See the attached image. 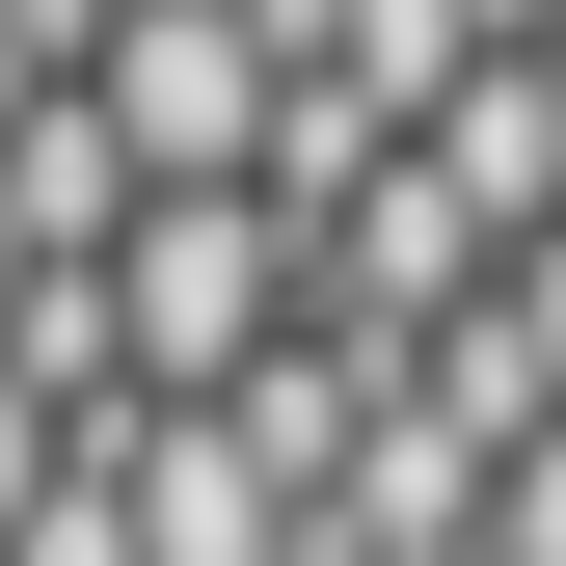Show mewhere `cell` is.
<instances>
[{
  "label": "cell",
  "mask_w": 566,
  "mask_h": 566,
  "mask_svg": "<svg viewBox=\"0 0 566 566\" xmlns=\"http://www.w3.org/2000/svg\"><path fill=\"white\" fill-rule=\"evenodd\" d=\"M297 350V217H243V189H135L108 217V378L135 405H217Z\"/></svg>",
  "instance_id": "6da1fadb"
},
{
  "label": "cell",
  "mask_w": 566,
  "mask_h": 566,
  "mask_svg": "<svg viewBox=\"0 0 566 566\" xmlns=\"http://www.w3.org/2000/svg\"><path fill=\"white\" fill-rule=\"evenodd\" d=\"M270 82H297V28H243V0H108V54H82V135H108L135 189H243Z\"/></svg>",
  "instance_id": "7a4b0ae2"
},
{
  "label": "cell",
  "mask_w": 566,
  "mask_h": 566,
  "mask_svg": "<svg viewBox=\"0 0 566 566\" xmlns=\"http://www.w3.org/2000/svg\"><path fill=\"white\" fill-rule=\"evenodd\" d=\"M405 189L459 217V270H539V217H566V82H539V54H459V82L405 108Z\"/></svg>",
  "instance_id": "3957f363"
},
{
  "label": "cell",
  "mask_w": 566,
  "mask_h": 566,
  "mask_svg": "<svg viewBox=\"0 0 566 566\" xmlns=\"http://www.w3.org/2000/svg\"><path fill=\"white\" fill-rule=\"evenodd\" d=\"M54 459H82V432H28V405H0V513H28V485H54Z\"/></svg>",
  "instance_id": "277c9868"
},
{
  "label": "cell",
  "mask_w": 566,
  "mask_h": 566,
  "mask_svg": "<svg viewBox=\"0 0 566 566\" xmlns=\"http://www.w3.org/2000/svg\"><path fill=\"white\" fill-rule=\"evenodd\" d=\"M459 28H485V54H539V0H459Z\"/></svg>",
  "instance_id": "5b68a950"
}]
</instances>
